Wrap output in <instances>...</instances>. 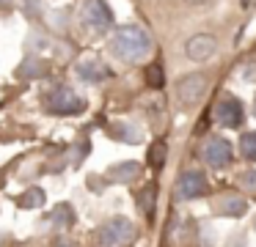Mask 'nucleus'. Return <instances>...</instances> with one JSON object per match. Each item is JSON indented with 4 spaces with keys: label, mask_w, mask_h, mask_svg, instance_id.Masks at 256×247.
<instances>
[{
    "label": "nucleus",
    "mask_w": 256,
    "mask_h": 247,
    "mask_svg": "<svg viewBox=\"0 0 256 247\" xmlns=\"http://www.w3.org/2000/svg\"><path fill=\"white\" fill-rule=\"evenodd\" d=\"M0 3H8V0H0Z\"/></svg>",
    "instance_id": "5701e85b"
},
{
    "label": "nucleus",
    "mask_w": 256,
    "mask_h": 247,
    "mask_svg": "<svg viewBox=\"0 0 256 247\" xmlns=\"http://www.w3.org/2000/svg\"><path fill=\"white\" fill-rule=\"evenodd\" d=\"M240 184L248 192H256V170H245V173L240 176Z\"/></svg>",
    "instance_id": "412c9836"
},
{
    "label": "nucleus",
    "mask_w": 256,
    "mask_h": 247,
    "mask_svg": "<svg viewBox=\"0 0 256 247\" xmlns=\"http://www.w3.org/2000/svg\"><path fill=\"white\" fill-rule=\"evenodd\" d=\"M83 25L94 33H102L113 25V14L105 0H86L83 5Z\"/></svg>",
    "instance_id": "39448f33"
},
{
    "label": "nucleus",
    "mask_w": 256,
    "mask_h": 247,
    "mask_svg": "<svg viewBox=\"0 0 256 247\" xmlns=\"http://www.w3.org/2000/svg\"><path fill=\"white\" fill-rule=\"evenodd\" d=\"M113 135L118 137V140H124V143H140V137H144V132L138 129V124H118L116 129H113Z\"/></svg>",
    "instance_id": "4468645a"
},
{
    "label": "nucleus",
    "mask_w": 256,
    "mask_h": 247,
    "mask_svg": "<svg viewBox=\"0 0 256 247\" xmlns=\"http://www.w3.org/2000/svg\"><path fill=\"white\" fill-rule=\"evenodd\" d=\"M254 113H256V104H254Z\"/></svg>",
    "instance_id": "b1692460"
},
{
    "label": "nucleus",
    "mask_w": 256,
    "mask_h": 247,
    "mask_svg": "<svg viewBox=\"0 0 256 247\" xmlns=\"http://www.w3.org/2000/svg\"><path fill=\"white\" fill-rule=\"evenodd\" d=\"M245 212H248V203L237 195H226L218 203V214H223V217H242Z\"/></svg>",
    "instance_id": "f8f14e48"
},
{
    "label": "nucleus",
    "mask_w": 256,
    "mask_h": 247,
    "mask_svg": "<svg viewBox=\"0 0 256 247\" xmlns=\"http://www.w3.org/2000/svg\"><path fill=\"white\" fill-rule=\"evenodd\" d=\"M240 151L245 154V159L256 162V132H245V135L240 137Z\"/></svg>",
    "instance_id": "dca6fc26"
},
{
    "label": "nucleus",
    "mask_w": 256,
    "mask_h": 247,
    "mask_svg": "<svg viewBox=\"0 0 256 247\" xmlns=\"http://www.w3.org/2000/svg\"><path fill=\"white\" fill-rule=\"evenodd\" d=\"M110 49L122 60L135 63V60L146 58V55L152 52V38H149V33L138 25H122V27H116L113 36H110Z\"/></svg>",
    "instance_id": "f257e3e1"
},
{
    "label": "nucleus",
    "mask_w": 256,
    "mask_h": 247,
    "mask_svg": "<svg viewBox=\"0 0 256 247\" xmlns=\"http://www.w3.org/2000/svg\"><path fill=\"white\" fill-rule=\"evenodd\" d=\"M78 77L86 82H102V80L110 77V69H108L100 58H86L78 63Z\"/></svg>",
    "instance_id": "9d476101"
},
{
    "label": "nucleus",
    "mask_w": 256,
    "mask_h": 247,
    "mask_svg": "<svg viewBox=\"0 0 256 247\" xmlns=\"http://www.w3.org/2000/svg\"><path fill=\"white\" fill-rule=\"evenodd\" d=\"M47 71H50V66L44 63L42 58H28L22 66L17 69L20 77H28V80H39V77H44Z\"/></svg>",
    "instance_id": "ddd939ff"
},
{
    "label": "nucleus",
    "mask_w": 256,
    "mask_h": 247,
    "mask_svg": "<svg viewBox=\"0 0 256 247\" xmlns=\"http://www.w3.org/2000/svg\"><path fill=\"white\" fill-rule=\"evenodd\" d=\"M204 162L212 168H223L232 162V143L226 137H210L204 143Z\"/></svg>",
    "instance_id": "6e6552de"
},
{
    "label": "nucleus",
    "mask_w": 256,
    "mask_h": 247,
    "mask_svg": "<svg viewBox=\"0 0 256 247\" xmlns=\"http://www.w3.org/2000/svg\"><path fill=\"white\" fill-rule=\"evenodd\" d=\"M215 49H218V41H215V36H210V33H196V36H190V41L184 44V52H188V58L190 60H206V58H212L215 55Z\"/></svg>",
    "instance_id": "1a4fd4ad"
},
{
    "label": "nucleus",
    "mask_w": 256,
    "mask_h": 247,
    "mask_svg": "<svg viewBox=\"0 0 256 247\" xmlns=\"http://www.w3.org/2000/svg\"><path fill=\"white\" fill-rule=\"evenodd\" d=\"M44 107L47 113H56V115H74L86 110V99L78 96L69 85H56L44 96Z\"/></svg>",
    "instance_id": "f03ea898"
},
{
    "label": "nucleus",
    "mask_w": 256,
    "mask_h": 247,
    "mask_svg": "<svg viewBox=\"0 0 256 247\" xmlns=\"http://www.w3.org/2000/svg\"><path fill=\"white\" fill-rule=\"evenodd\" d=\"M50 220H52L56 225H72V220H74V212L66 206V203H58V206L52 209Z\"/></svg>",
    "instance_id": "f3484780"
},
{
    "label": "nucleus",
    "mask_w": 256,
    "mask_h": 247,
    "mask_svg": "<svg viewBox=\"0 0 256 247\" xmlns=\"http://www.w3.org/2000/svg\"><path fill=\"white\" fill-rule=\"evenodd\" d=\"M166 154H168L166 140H154V143H152V148H149V165H152V168H162Z\"/></svg>",
    "instance_id": "2eb2a0df"
},
{
    "label": "nucleus",
    "mask_w": 256,
    "mask_h": 247,
    "mask_svg": "<svg viewBox=\"0 0 256 247\" xmlns=\"http://www.w3.org/2000/svg\"><path fill=\"white\" fill-rule=\"evenodd\" d=\"M206 192V179L201 170H188V173L179 176L176 181V201H193V198H201Z\"/></svg>",
    "instance_id": "423d86ee"
},
{
    "label": "nucleus",
    "mask_w": 256,
    "mask_h": 247,
    "mask_svg": "<svg viewBox=\"0 0 256 247\" xmlns=\"http://www.w3.org/2000/svg\"><path fill=\"white\" fill-rule=\"evenodd\" d=\"M215 121L220 126H228V129H237L242 124V104L234 96H223L220 102L215 104Z\"/></svg>",
    "instance_id": "0eeeda50"
},
{
    "label": "nucleus",
    "mask_w": 256,
    "mask_h": 247,
    "mask_svg": "<svg viewBox=\"0 0 256 247\" xmlns=\"http://www.w3.org/2000/svg\"><path fill=\"white\" fill-rule=\"evenodd\" d=\"M184 3H193V5H201V3H210V0H184Z\"/></svg>",
    "instance_id": "4be33fe9"
},
{
    "label": "nucleus",
    "mask_w": 256,
    "mask_h": 247,
    "mask_svg": "<svg viewBox=\"0 0 256 247\" xmlns=\"http://www.w3.org/2000/svg\"><path fill=\"white\" fill-rule=\"evenodd\" d=\"M42 203H44V190H39V187H30V190L20 198V206H28V209H36V206H42Z\"/></svg>",
    "instance_id": "6ab92c4d"
},
{
    "label": "nucleus",
    "mask_w": 256,
    "mask_h": 247,
    "mask_svg": "<svg viewBox=\"0 0 256 247\" xmlns=\"http://www.w3.org/2000/svg\"><path fill=\"white\" fill-rule=\"evenodd\" d=\"M132 234H135V228L127 217H110L100 228V242L105 247H127L132 242Z\"/></svg>",
    "instance_id": "7ed1b4c3"
},
{
    "label": "nucleus",
    "mask_w": 256,
    "mask_h": 247,
    "mask_svg": "<svg viewBox=\"0 0 256 247\" xmlns=\"http://www.w3.org/2000/svg\"><path fill=\"white\" fill-rule=\"evenodd\" d=\"M140 176V165L138 162H118L108 170V179L110 181H118V184H130Z\"/></svg>",
    "instance_id": "9b49d317"
},
{
    "label": "nucleus",
    "mask_w": 256,
    "mask_h": 247,
    "mask_svg": "<svg viewBox=\"0 0 256 247\" xmlns=\"http://www.w3.org/2000/svg\"><path fill=\"white\" fill-rule=\"evenodd\" d=\"M146 82H149V88H162V82H166V71H162L160 63L146 66Z\"/></svg>",
    "instance_id": "a211bd4d"
},
{
    "label": "nucleus",
    "mask_w": 256,
    "mask_h": 247,
    "mask_svg": "<svg viewBox=\"0 0 256 247\" xmlns=\"http://www.w3.org/2000/svg\"><path fill=\"white\" fill-rule=\"evenodd\" d=\"M206 88H210L206 77L196 71V74H188V77H182V80H179V85H176V99L182 102V107H196V104L204 99Z\"/></svg>",
    "instance_id": "20e7f679"
},
{
    "label": "nucleus",
    "mask_w": 256,
    "mask_h": 247,
    "mask_svg": "<svg viewBox=\"0 0 256 247\" xmlns=\"http://www.w3.org/2000/svg\"><path fill=\"white\" fill-rule=\"evenodd\" d=\"M138 201H140V206L146 209V214L152 217V212H154V203H152V201H154V187H152V184L146 187V190L138 195Z\"/></svg>",
    "instance_id": "aec40b11"
}]
</instances>
